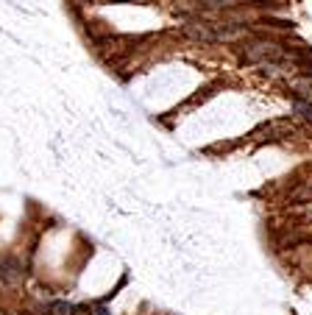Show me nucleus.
<instances>
[{
	"mask_svg": "<svg viewBox=\"0 0 312 315\" xmlns=\"http://www.w3.org/2000/svg\"><path fill=\"white\" fill-rule=\"evenodd\" d=\"M293 115H295V117H301L304 123H312V103L293 101Z\"/></svg>",
	"mask_w": 312,
	"mask_h": 315,
	"instance_id": "nucleus-6",
	"label": "nucleus"
},
{
	"mask_svg": "<svg viewBox=\"0 0 312 315\" xmlns=\"http://www.w3.org/2000/svg\"><path fill=\"white\" fill-rule=\"evenodd\" d=\"M181 34L190 39H195V42H217V31H215V23H209V20H190V23L181 25Z\"/></svg>",
	"mask_w": 312,
	"mask_h": 315,
	"instance_id": "nucleus-2",
	"label": "nucleus"
},
{
	"mask_svg": "<svg viewBox=\"0 0 312 315\" xmlns=\"http://www.w3.org/2000/svg\"><path fill=\"white\" fill-rule=\"evenodd\" d=\"M90 315H109V309L103 307V304H92V307H90Z\"/></svg>",
	"mask_w": 312,
	"mask_h": 315,
	"instance_id": "nucleus-9",
	"label": "nucleus"
},
{
	"mask_svg": "<svg viewBox=\"0 0 312 315\" xmlns=\"http://www.w3.org/2000/svg\"><path fill=\"white\" fill-rule=\"evenodd\" d=\"M284 48L273 39H251L246 42V48L240 50L243 64H265V61H282Z\"/></svg>",
	"mask_w": 312,
	"mask_h": 315,
	"instance_id": "nucleus-1",
	"label": "nucleus"
},
{
	"mask_svg": "<svg viewBox=\"0 0 312 315\" xmlns=\"http://www.w3.org/2000/svg\"><path fill=\"white\" fill-rule=\"evenodd\" d=\"M201 3H206V6H212V9H220V6H237L240 0H201Z\"/></svg>",
	"mask_w": 312,
	"mask_h": 315,
	"instance_id": "nucleus-8",
	"label": "nucleus"
},
{
	"mask_svg": "<svg viewBox=\"0 0 312 315\" xmlns=\"http://www.w3.org/2000/svg\"><path fill=\"white\" fill-rule=\"evenodd\" d=\"M75 312V307L67 301H50L48 309H45V315H72Z\"/></svg>",
	"mask_w": 312,
	"mask_h": 315,
	"instance_id": "nucleus-5",
	"label": "nucleus"
},
{
	"mask_svg": "<svg viewBox=\"0 0 312 315\" xmlns=\"http://www.w3.org/2000/svg\"><path fill=\"white\" fill-rule=\"evenodd\" d=\"M0 279H6V282H20V279H23V265H20L17 260H12V257H9V260H3L0 262Z\"/></svg>",
	"mask_w": 312,
	"mask_h": 315,
	"instance_id": "nucleus-4",
	"label": "nucleus"
},
{
	"mask_svg": "<svg viewBox=\"0 0 312 315\" xmlns=\"http://www.w3.org/2000/svg\"><path fill=\"white\" fill-rule=\"evenodd\" d=\"M290 90H293L295 101L312 103V75H298V78L290 81Z\"/></svg>",
	"mask_w": 312,
	"mask_h": 315,
	"instance_id": "nucleus-3",
	"label": "nucleus"
},
{
	"mask_svg": "<svg viewBox=\"0 0 312 315\" xmlns=\"http://www.w3.org/2000/svg\"><path fill=\"white\" fill-rule=\"evenodd\" d=\"M293 201H306V198H312V184H304V187H298L293 195H290Z\"/></svg>",
	"mask_w": 312,
	"mask_h": 315,
	"instance_id": "nucleus-7",
	"label": "nucleus"
}]
</instances>
